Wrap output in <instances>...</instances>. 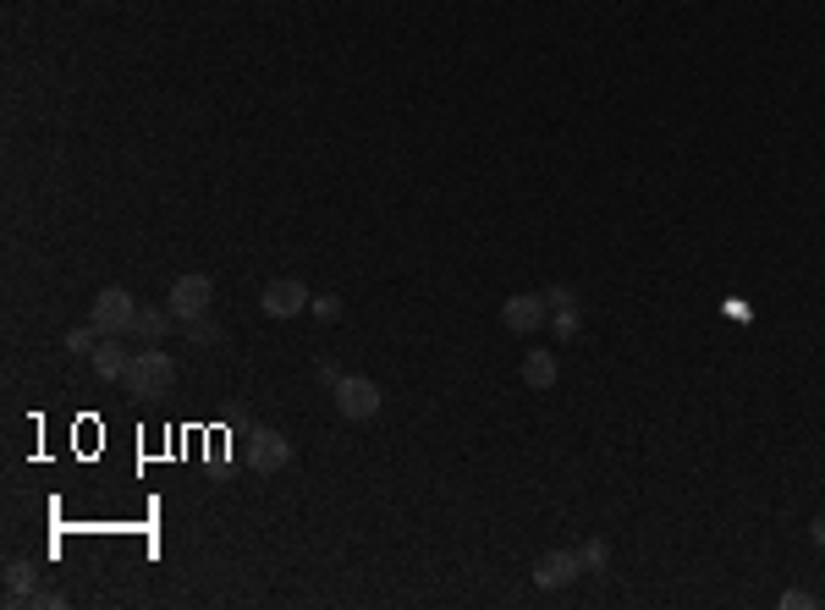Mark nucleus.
Returning a JSON list of instances; mask_svg holds the SVG:
<instances>
[{"label": "nucleus", "instance_id": "nucleus-10", "mask_svg": "<svg viewBox=\"0 0 825 610\" xmlns=\"http://www.w3.org/2000/svg\"><path fill=\"white\" fill-rule=\"evenodd\" d=\"M89 364H94V374H100V380H122V374H127V364H132V353H122V335H105V341L94 346V358H89Z\"/></svg>", "mask_w": 825, "mask_h": 610}, {"label": "nucleus", "instance_id": "nucleus-11", "mask_svg": "<svg viewBox=\"0 0 825 610\" xmlns=\"http://www.w3.org/2000/svg\"><path fill=\"white\" fill-rule=\"evenodd\" d=\"M39 588V567L34 561H7V605H28V594Z\"/></svg>", "mask_w": 825, "mask_h": 610}, {"label": "nucleus", "instance_id": "nucleus-19", "mask_svg": "<svg viewBox=\"0 0 825 610\" xmlns=\"http://www.w3.org/2000/svg\"><path fill=\"white\" fill-rule=\"evenodd\" d=\"M545 303H550V308H578V292H572V287H550Z\"/></svg>", "mask_w": 825, "mask_h": 610}, {"label": "nucleus", "instance_id": "nucleus-2", "mask_svg": "<svg viewBox=\"0 0 825 610\" xmlns=\"http://www.w3.org/2000/svg\"><path fill=\"white\" fill-rule=\"evenodd\" d=\"M337 396V412L347 418V423H369L380 407H385V391L369 380V374H342V385L330 391Z\"/></svg>", "mask_w": 825, "mask_h": 610}, {"label": "nucleus", "instance_id": "nucleus-9", "mask_svg": "<svg viewBox=\"0 0 825 610\" xmlns=\"http://www.w3.org/2000/svg\"><path fill=\"white\" fill-rule=\"evenodd\" d=\"M556 374H561L556 353H545V346L523 353V385H529V391H550V385H556Z\"/></svg>", "mask_w": 825, "mask_h": 610}, {"label": "nucleus", "instance_id": "nucleus-6", "mask_svg": "<svg viewBox=\"0 0 825 610\" xmlns=\"http://www.w3.org/2000/svg\"><path fill=\"white\" fill-rule=\"evenodd\" d=\"M308 303H314V297H308V287H303V281H292V276H281V281H270V287L259 292V308H265L270 319H297Z\"/></svg>", "mask_w": 825, "mask_h": 610}, {"label": "nucleus", "instance_id": "nucleus-14", "mask_svg": "<svg viewBox=\"0 0 825 610\" xmlns=\"http://www.w3.org/2000/svg\"><path fill=\"white\" fill-rule=\"evenodd\" d=\"M182 330H188V341H193V346H215V341H220V325H215L210 314H204V319H188Z\"/></svg>", "mask_w": 825, "mask_h": 610}, {"label": "nucleus", "instance_id": "nucleus-4", "mask_svg": "<svg viewBox=\"0 0 825 610\" xmlns=\"http://www.w3.org/2000/svg\"><path fill=\"white\" fill-rule=\"evenodd\" d=\"M210 303H215V281H210V276H177V281H172V297H165V308L177 314V325L204 319Z\"/></svg>", "mask_w": 825, "mask_h": 610}, {"label": "nucleus", "instance_id": "nucleus-13", "mask_svg": "<svg viewBox=\"0 0 825 610\" xmlns=\"http://www.w3.org/2000/svg\"><path fill=\"white\" fill-rule=\"evenodd\" d=\"M105 335H100V325L89 319V325H72L66 330V353H77V358H94V346H100Z\"/></svg>", "mask_w": 825, "mask_h": 610}, {"label": "nucleus", "instance_id": "nucleus-15", "mask_svg": "<svg viewBox=\"0 0 825 610\" xmlns=\"http://www.w3.org/2000/svg\"><path fill=\"white\" fill-rule=\"evenodd\" d=\"M550 325L561 341H578V330H584V319H578V308H550Z\"/></svg>", "mask_w": 825, "mask_h": 610}, {"label": "nucleus", "instance_id": "nucleus-8", "mask_svg": "<svg viewBox=\"0 0 825 610\" xmlns=\"http://www.w3.org/2000/svg\"><path fill=\"white\" fill-rule=\"evenodd\" d=\"M578 577H584L578 550H545V556L534 561V583H540V588H567V583H578Z\"/></svg>", "mask_w": 825, "mask_h": 610}, {"label": "nucleus", "instance_id": "nucleus-21", "mask_svg": "<svg viewBox=\"0 0 825 610\" xmlns=\"http://www.w3.org/2000/svg\"><path fill=\"white\" fill-rule=\"evenodd\" d=\"M809 539H814V545L825 550V517H814V522H809Z\"/></svg>", "mask_w": 825, "mask_h": 610}, {"label": "nucleus", "instance_id": "nucleus-7", "mask_svg": "<svg viewBox=\"0 0 825 610\" xmlns=\"http://www.w3.org/2000/svg\"><path fill=\"white\" fill-rule=\"evenodd\" d=\"M545 319H550L545 292H518V297H507V303H502V325H507L512 335H529V330H540Z\"/></svg>", "mask_w": 825, "mask_h": 610}, {"label": "nucleus", "instance_id": "nucleus-20", "mask_svg": "<svg viewBox=\"0 0 825 610\" xmlns=\"http://www.w3.org/2000/svg\"><path fill=\"white\" fill-rule=\"evenodd\" d=\"M809 605H814L809 588H787V594H782V610H809Z\"/></svg>", "mask_w": 825, "mask_h": 610}, {"label": "nucleus", "instance_id": "nucleus-5", "mask_svg": "<svg viewBox=\"0 0 825 610\" xmlns=\"http://www.w3.org/2000/svg\"><path fill=\"white\" fill-rule=\"evenodd\" d=\"M248 462H254V473H281L287 462H292V441L281 429H270V423H259L254 434H248Z\"/></svg>", "mask_w": 825, "mask_h": 610}, {"label": "nucleus", "instance_id": "nucleus-3", "mask_svg": "<svg viewBox=\"0 0 825 610\" xmlns=\"http://www.w3.org/2000/svg\"><path fill=\"white\" fill-rule=\"evenodd\" d=\"M89 319L100 325V335H132V319H138V297L127 287H105L94 292L89 303Z\"/></svg>", "mask_w": 825, "mask_h": 610}, {"label": "nucleus", "instance_id": "nucleus-17", "mask_svg": "<svg viewBox=\"0 0 825 610\" xmlns=\"http://www.w3.org/2000/svg\"><path fill=\"white\" fill-rule=\"evenodd\" d=\"M308 314H314L319 325H337V319H342V297H314Z\"/></svg>", "mask_w": 825, "mask_h": 610}, {"label": "nucleus", "instance_id": "nucleus-18", "mask_svg": "<svg viewBox=\"0 0 825 610\" xmlns=\"http://www.w3.org/2000/svg\"><path fill=\"white\" fill-rule=\"evenodd\" d=\"M28 605H39V610H61V605H66V594H61V588H34V594H28Z\"/></svg>", "mask_w": 825, "mask_h": 610}, {"label": "nucleus", "instance_id": "nucleus-16", "mask_svg": "<svg viewBox=\"0 0 825 610\" xmlns=\"http://www.w3.org/2000/svg\"><path fill=\"white\" fill-rule=\"evenodd\" d=\"M578 561H584V572H606V561H611V545H606V539H589L584 550H578Z\"/></svg>", "mask_w": 825, "mask_h": 610}, {"label": "nucleus", "instance_id": "nucleus-1", "mask_svg": "<svg viewBox=\"0 0 825 610\" xmlns=\"http://www.w3.org/2000/svg\"><path fill=\"white\" fill-rule=\"evenodd\" d=\"M122 385H127V396H138V402H154V396H165L177 385V364L160 353V346L149 341L143 353H132V364H127V374H122Z\"/></svg>", "mask_w": 825, "mask_h": 610}, {"label": "nucleus", "instance_id": "nucleus-12", "mask_svg": "<svg viewBox=\"0 0 825 610\" xmlns=\"http://www.w3.org/2000/svg\"><path fill=\"white\" fill-rule=\"evenodd\" d=\"M172 325H177V314H172V308H143V303H138L132 335H138V341H160V335L172 330Z\"/></svg>", "mask_w": 825, "mask_h": 610}]
</instances>
